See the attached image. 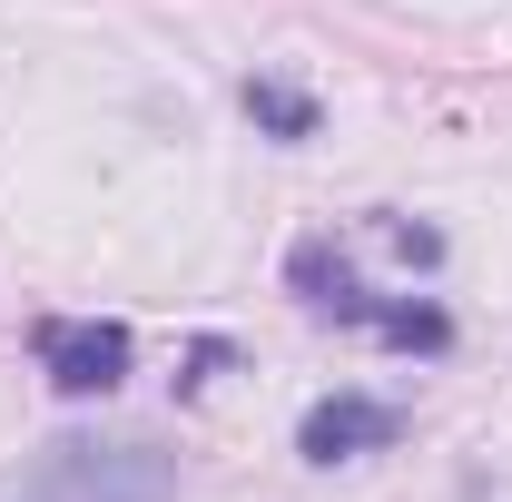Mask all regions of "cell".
I'll list each match as a JSON object with an SVG mask.
<instances>
[{
    "label": "cell",
    "instance_id": "3957f363",
    "mask_svg": "<svg viewBox=\"0 0 512 502\" xmlns=\"http://www.w3.org/2000/svg\"><path fill=\"white\" fill-rule=\"evenodd\" d=\"M394 443H404V404H384V394H325L296 424L306 463H365V453H394Z\"/></svg>",
    "mask_w": 512,
    "mask_h": 502
},
{
    "label": "cell",
    "instance_id": "52a82bcc",
    "mask_svg": "<svg viewBox=\"0 0 512 502\" xmlns=\"http://www.w3.org/2000/svg\"><path fill=\"white\" fill-rule=\"evenodd\" d=\"M384 237H394V256H414V266H434V256H444V237H434V227H414V217H384Z\"/></svg>",
    "mask_w": 512,
    "mask_h": 502
},
{
    "label": "cell",
    "instance_id": "7a4b0ae2",
    "mask_svg": "<svg viewBox=\"0 0 512 502\" xmlns=\"http://www.w3.org/2000/svg\"><path fill=\"white\" fill-rule=\"evenodd\" d=\"M30 355H40V375L60 384V394H119L128 365H138L119 315H40L30 325Z\"/></svg>",
    "mask_w": 512,
    "mask_h": 502
},
{
    "label": "cell",
    "instance_id": "277c9868",
    "mask_svg": "<svg viewBox=\"0 0 512 502\" xmlns=\"http://www.w3.org/2000/svg\"><path fill=\"white\" fill-rule=\"evenodd\" d=\"M345 325H365V335L404 345V355H444V345H453V315L424 306V296H355V306H345Z\"/></svg>",
    "mask_w": 512,
    "mask_h": 502
},
{
    "label": "cell",
    "instance_id": "8992f818",
    "mask_svg": "<svg viewBox=\"0 0 512 502\" xmlns=\"http://www.w3.org/2000/svg\"><path fill=\"white\" fill-rule=\"evenodd\" d=\"M247 119L266 128V138H286V148H296V138H316V99H306V89H286V79H247Z\"/></svg>",
    "mask_w": 512,
    "mask_h": 502
},
{
    "label": "cell",
    "instance_id": "6da1fadb",
    "mask_svg": "<svg viewBox=\"0 0 512 502\" xmlns=\"http://www.w3.org/2000/svg\"><path fill=\"white\" fill-rule=\"evenodd\" d=\"M10 502H178V463L158 443H60L50 473Z\"/></svg>",
    "mask_w": 512,
    "mask_h": 502
},
{
    "label": "cell",
    "instance_id": "5b68a950",
    "mask_svg": "<svg viewBox=\"0 0 512 502\" xmlns=\"http://www.w3.org/2000/svg\"><path fill=\"white\" fill-rule=\"evenodd\" d=\"M286 286H296L316 315H335V325H345V306L365 296V286H355V266L335 256V237H296V256H286Z\"/></svg>",
    "mask_w": 512,
    "mask_h": 502
}]
</instances>
